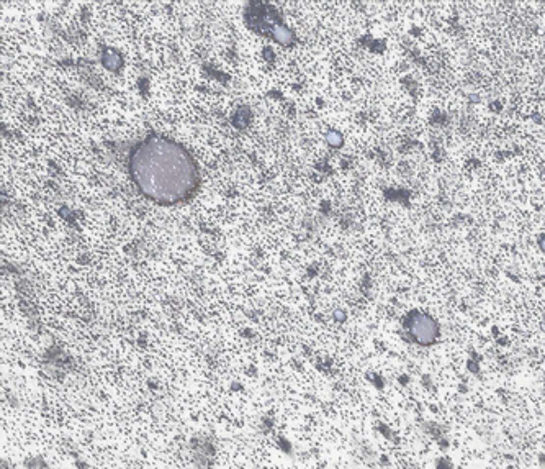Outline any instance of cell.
I'll list each match as a JSON object with an SVG mask.
<instances>
[{
  "mask_svg": "<svg viewBox=\"0 0 545 469\" xmlns=\"http://www.w3.org/2000/svg\"><path fill=\"white\" fill-rule=\"evenodd\" d=\"M130 174L137 189L157 204H175L187 199L198 180L190 154L162 136H149L133 149Z\"/></svg>",
  "mask_w": 545,
  "mask_h": 469,
  "instance_id": "obj_1",
  "label": "cell"
},
{
  "mask_svg": "<svg viewBox=\"0 0 545 469\" xmlns=\"http://www.w3.org/2000/svg\"><path fill=\"white\" fill-rule=\"evenodd\" d=\"M327 141H329V145H332V146H341L342 138H341V135L336 133V131H329V133H327Z\"/></svg>",
  "mask_w": 545,
  "mask_h": 469,
  "instance_id": "obj_3",
  "label": "cell"
},
{
  "mask_svg": "<svg viewBox=\"0 0 545 469\" xmlns=\"http://www.w3.org/2000/svg\"><path fill=\"white\" fill-rule=\"evenodd\" d=\"M409 328L414 340L421 345H431L439 333L436 322L427 315H416L411 322Z\"/></svg>",
  "mask_w": 545,
  "mask_h": 469,
  "instance_id": "obj_2",
  "label": "cell"
},
{
  "mask_svg": "<svg viewBox=\"0 0 545 469\" xmlns=\"http://www.w3.org/2000/svg\"><path fill=\"white\" fill-rule=\"evenodd\" d=\"M540 248H542V250L545 251V236L542 238V240H540Z\"/></svg>",
  "mask_w": 545,
  "mask_h": 469,
  "instance_id": "obj_4",
  "label": "cell"
}]
</instances>
